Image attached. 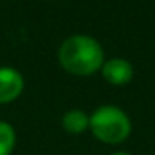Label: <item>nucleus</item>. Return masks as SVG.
Segmentation results:
<instances>
[{"label": "nucleus", "instance_id": "obj_1", "mask_svg": "<svg viewBox=\"0 0 155 155\" xmlns=\"http://www.w3.org/2000/svg\"><path fill=\"white\" fill-rule=\"evenodd\" d=\"M58 64L77 77H90L102 68L105 52L97 38L85 34L70 35L58 47Z\"/></svg>", "mask_w": 155, "mask_h": 155}, {"label": "nucleus", "instance_id": "obj_2", "mask_svg": "<svg viewBox=\"0 0 155 155\" xmlns=\"http://www.w3.org/2000/svg\"><path fill=\"white\" fill-rule=\"evenodd\" d=\"M88 130L102 143L118 145L130 137L132 120L120 107L102 105L90 115Z\"/></svg>", "mask_w": 155, "mask_h": 155}, {"label": "nucleus", "instance_id": "obj_3", "mask_svg": "<svg viewBox=\"0 0 155 155\" xmlns=\"http://www.w3.org/2000/svg\"><path fill=\"white\" fill-rule=\"evenodd\" d=\"M24 77L14 67H0V105L17 100L24 92Z\"/></svg>", "mask_w": 155, "mask_h": 155}, {"label": "nucleus", "instance_id": "obj_4", "mask_svg": "<svg viewBox=\"0 0 155 155\" xmlns=\"http://www.w3.org/2000/svg\"><path fill=\"white\" fill-rule=\"evenodd\" d=\"M102 77L105 78V82H108L110 85H125L134 78V67L127 58L122 57H115V58H108L104 62L100 68Z\"/></svg>", "mask_w": 155, "mask_h": 155}, {"label": "nucleus", "instance_id": "obj_5", "mask_svg": "<svg viewBox=\"0 0 155 155\" xmlns=\"http://www.w3.org/2000/svg\"><path fill=\"white\" fill-rule=\"evenodd\" d=\"M88 124H90V115H87L80 108H72L67 110L62 117V127L67 134L72 135H80L85 130H88Z\"/></svg>", "mask_w": 155, "mask_h": 155}, {"label": "nucleus", "instance_id": "obj_6", "mask_svg": "<svg viewBox=\"0 0 155 155\" xmlns=\"http://www.w3.org/2000/svg\"><path fill=\"white\" fill-rule=\"evenodd\" d=\"M17 145L15 128L8 122L0 120V155H12Z\"/></svg>", "mask_w": 155, "mask_h": 155}, {"label": "nucleus", "instance_id": "obj_7", "mask_svg": "<svg viewBox=\"0 0 155 155\" xmlns=\"http://www.w3.org/2000/svg\"><path fill=\"white\" fill-rule=\"evenodd\" d=\"M110 155H132L130 152H124V150H118V152H114V153H110Z\"/></svg>", "mask_w": 155, "mask_h": 155}]
</instances>
